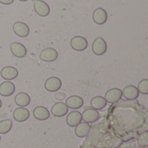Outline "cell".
Listing matches in <instances>:
<instances>
[{
    "label": "cell",
    "instance_id": "cell-1",
    "mask_svg": "<svg viewBox=\"0 0 148 148\" xmlns=\"http://www.w3.org/2000/svg\"><path fill=\"white\" fill-rule=\"evenodd\" d=\"M108 49L107 42L102 37H97L93 44H92V50L96 56H102L106 53Z\"/></svg>",
    "mask_w": 148,
    "mask_h": 148
},
{
    "label": "cell",
    "instance_id": "cell-2",
    "mask_svg": "<svg viewBox=\"0 0 148 148\" xmlns=\"http://www.w3.org/2000/svg\"><path fill=\"white\" fill-rule=\"evenodd\" d=\"M70 45H71V48L74 50L83 51L88 48V41L86 40V38H84L83 36H74L71 39Z\"/></svg>",
    "mask_w": 148,
    "mask_h": 148
},
{
    "label": "cell",
    "instance_id": "cell-3",
    "mask_svg": "<svg viewBox=\"0 0 148 148\" xmlns=\"http://www.w3.org/2000/svg\"><path fill=\"white\" fill-rule=\"evenodd\" d=\"M34 9L36 13L40 16H47L49 15L50 8L47 3L42 0H35L34 1Z\"/></svg>",
    "mask_w": 148,
    "mask_h": 148
},
{
    "label": "cell",
    "instance_id": "cell-4",
    "mask_svg": "<svg viewBox=\"0 0 148 148\" xmlns=\"http://www.w3.org/2000/svg\"><path fill=\"white\" fill-rule=\"evenodd\" d=\"M58 57V52L55 49L52 48H47L44 49L41 53H40V59L43 62H54L57 59Z\"/></svg>",
    "mask_w": 148,
    "mask_h": 148
},
{
    "label": "cell",
    "instance_id": "cell-5",
    "mask_svg": "<svg viewBox=\"0 0 148 148\" xmlns=\"http://www.w3.org/2000/svg\"><path fill=\"white\" fill-rule=\"evenodd\" d=\"M62 87V82L58 77H50L48 78L44 83V88L49 92H56Z\"/></svg>",
    "mask_w": 148,
    "mask_h": 148
},
{
    "label": "cell",
    "instance_id": "cell-6",
    "mask_svg": "<svg viewBox=\"0 0 148 148\" xmlns=\"http://www.w3.org/2000/svg\"><path fill=\"white\" fill-rule=\"evenodd\" d=\"M13 31L19 37H26L29 34V28L23 22H16L13 24Z\"/></svg>",
    "mask_w": 148,
    "mask_h": 148
},
{
    "label": "cell",
    "instance_id": "cell-7",
    "mask_svg": "<svg viewBox=\"0 0 148 148\" xmlns=\"http://www.w3.org/2000/svg\"><path fill=\"white\" fill-rule=\"evenodd\" d=\"M122 97V91L120 88H111L107 91L105 95V100L108 103H115Z\"/></svg>",
    "mask_w": 148,
    "mask_h": 148
},
{
    "label": "cell",
    "instance_id": "cell-8",
    "mask_svg": "<svg viewBox=\"0 0 148 148\" xmlns=\"http://www.w3.org/2000/svg\"><path fill=\"white\" fill-rule=\"evenodd\" d=\"M0 75L3 79L6 81H11L14 80L15 78L17 77L18 75V71L16 68L11 67V66H6L3 68L0 71Z\"/></svg>",
    "mask_w": 148,
    "mask_h": 148
},
{
    "label": "cell",
    "instance_id": "cell-9",
    "mask_svg": "<svg viewBox=\"0 0 148 148\" xmlns=\"http://www.w3.org/2000/svg\"><path fill=\"white\" fill-rule=\"evenodd\" d=\"M93 20L96 24H104L108 20L107 11L102 8H97L93 12Z\"/></svg>",
    "mask_w": 148,
    "mask_h": 148
},
{
    "label": "cell",
    "instance_id": "cell-10",
    "mask_svg": "<svg viewBox=\"0 0 148 148\" xmlns=\"http://www.w3.org/2000/svg\"><path fill=\"white\" fill-rule=\"evenodd\" d=\"M10 51L14 56L17 58H23L27 54V49L25 46L20 42H13L10 44Z\"/></svg>",
    "mask_w": 148,
    "mask_h": 148
},
{
    "label": "cell",
    "instance_id": "cell-11",
    "mask_svg": "<svg viewBox=\"0 0 148 148\" xmlns=\"http://www.w3.org/2000/svg\"><path fill=\"white\" fill-rule=\"evenodd\" d=\"M99 118H100V114L95 109H86L82 114V119L86 123L95 122L96 121L99 120Z\"/></svg>",
    "mask_w": 148,
    "mask_h": 148
},
{
    "label": "cell",
    "instance_id": "cell-12",
    "mask_svg": "<svg viewBox=\"0 0 148 148\" xmlns=\"http://www.w3.org/2000/svg\"><path fill=\"white\" fill-rule=\"evenodd\" d=\"M69 108L63 102H57L51 108V114L56 117H63L67 114Z\"/></svg>",
    "mask_w": 148,
    "mask_h": 148
},
{
    "label": "cell",
    "instance_id": "cell-13",
    "mask_svg": "<svg viewBox=\"0 0 148 148\" xmlns=\"http://www.w3.org/2000/svg\"><path fill=\"white\" fill-rule=\"evenodd\" d=\"M65 104L68 108H70L72 109H79L83 106L84 101L82 97L77 95H72L66 100Z\"/></svg>",
    "mask_w": 148,
    "mask_h": 148
},
{
    "label": "cell",
    "instance_id": "cell-14",
    "mask_svg": "<svg viewBox=\"0 0 148 148\" xmlns=\"http://www.w3.org/2000/svg\"><path fill=\"white\" fill-rule=\"evenodd\" d=\"M13 118L16 121L23 122L29 118V111L25 108H18L13 113Z\"/></svg>",
    "mask_w": 148,
    "mask_h": 148
},
{
    "label": "cell",
    "instance_id": "cell-15",
    "mask_svg": "<svg viewBox=\"0 0 148 148\" xmlns=\"http://www.w3.org/2000/svg\"><path fill=\"white\" fill-rule=\"evenodd\" d=\"M33 115L38 121H46L49 118L50 113L46 108L39 106V107H36L34 108Z\"/></svg>",
    "mask_w": 148,
    "mask_h": 148
},
{
    "label": "cell",
    "instance_id": "cell-16",
    "mask_svg": "<svg viewBox=\"0 0 148 148\" xmlns=\"http://www.w3.org/2000/svg\"><path fill=\"white\" fill-rule=\"evenodd\" d=\"M15 90H16L15 85L10 81L4 82L0 84V95L2 96H4V97L10 96L14 94Z\"/></svg>",
    "mask_w": 148,
    "mask_h": 148
},
{
    "label": "cell",
    "instance_id": "cell-17",
    "mask_svg": "<svg viewBox=\"0 0 148 148\" xmlns=\"http://www.w3.org/2000/svg\"><path fill=\"white\" fill-rule=\"evenodd\" d=\"M122 95L127 100H135L139 97L140 92L136 87L134 85H129L123 89Z\"/></svg>",
    "mask_w": 148,
    "mask_h": 148
},
{
    "label": "cell",
    "instance_id": "cell-18",
    "mask_svg": "<svg viewBox=\"0 0 148 148\" xmlns=\"http://www.w3.org/2000/svg\"><path fill=\"white\" fill-rule=\"evenodd\" d=\"M82 114L78 111H72L67 116L66 122L69 127H75L82 121Z\"/></svg>",
    "mask_w": 148,
    "mask_h": 148
},
{
    "label": "cell",
    "instance_id": "cell-19",
    "mask_svg": "<svg viewBox=\"0 0 148 148\" xmlns=\"http://www.w3.org/2000/svg\"><path fill=\"white\" fill-rule=\"evenodd\" d=\"M15 102L21 108H25L30 103V97L28 94L21 92L15 96Z\"/></svg>",
    "mask_w": 148,
    "mask_h": 148
},
{
    "label": "cell",
    "instance_id": "cell-20",
    "mask_svg": "<svg viewBox=\"0 0 148 148\" xmlns=\"http://www.w3.org/2000/svg\"><path fill=\"white\" fill-rule=\"evenodd\" d=\"M89 131H90V126L88 125V123L83 122V123H79L77 126H75V134L79 138H84L88 134Z\"/></svg>",
    "mask_w": 148,
    "mask_h": 148
},
{
    "label": "cell",
    "instance_id": "cell-21",
    "mask_svg": "<svg viewBox=\"0 0 148 148\" xmlns=\"http://www.w3.org/2000/svg\"><path fill=\"white\" fill-rule=\"evenodd\" d=\"M90 105L95 110H101L107 106V101L102 96H95L91 100Z\"/></svg>",
    "mask_w": 148,
    "mask_h": 148
},
{
    "label": "cell",
    "instance_id": "cell-22",
    "mask_svg": "<svg viewBox=\"0 0 148 148\" xmlns=\"http://www.w3.org/2000/svg\"><path fill=\"white\" fill-rule=\"evenodd\" d=\"M12 127V121L10 120H3L0 121V134H8Z\"/></svg>",
    "mask_w": 148,
    "mask_h": 148
},
{
    "label": "cell",
    "instance_id": "cell-23",
    "mask_svg": "<svg viewBox=\"0 0 148 148\" xmlns=\"http://www.w3.org/2000/svg\"><path fill=\"white\" fill-rule=\"evenodd\" d=\"M138 90L140 93H141L142 95H148V80L147 79H144L141 82H140L139 85H138Z\"/></svg>",
    "mask_w": 148,
    "mask_h": 148
},
{
    "label": "cell",
    "instance_id": "cell-24",
    "mask_svg": "<svg viewBox=\"0 0 148 148\" xmlns=\"http://www.w3.org/2000/svg\"><path fill=\"white\" fill-rule=\"evenodd\" d=\"M138 144L140 147H147L148 145V133L144 132L141 134L140 138L138 139Z\"/></svg>",
    "mask_w": 148,
    "mask_h": 148
},
{
    "label": "cell",
    "instance_id": "cell-25",
    "mask_svg": "<svg viewBox=\"0 0 148 148\" xmlns=\"http://www.w3.org/2000/svg\"><path fill=\"white\" fill-rule=\"evenodd\" d=\"M13 2H14V0H0V3H3V4H5V5L11 4Z\"/></svg>",
    "mask_w": 148,
    "mask_h": 148
},
{
    "label": "cell",
    "instance_id": "cell-26",
    "mask_svg": "<svg viewBox=\"0 0 148 148\" xmlns=\"http://www.w3.org/2000/svg\"><path fill=\"white\" fill-rule=\"evenodd\" d=\"M56 100H63L64 98H65V95H63V94H58V95H56Z\"/></svg>",
    "mask_w": 148,
    "mask_h": 148
},
{
    "label": "cell",
    "instance_id": "cell-27",
    "mask_svg": "<svg viewBox=\"0 0 148 148\" xmlns=\"http://www.w3.org/2000/svg\"><path fill=\"white\" fill-rule=\"evenodd\" d=\"M1 107H2V101H1V100H0V108H1Z\"/></svg>",
    "mask_w": 148,
    "mask_h": 148
},
{
    "label": "cell",
    "instance_id": "cell-28",
    "mask_svg": "<svg viewBox=\"0 0 148 148\" xmlns=\"http://www.w3.org/2000/svg\"><path fill=\"white\" fill-rule=\"evenodd\" d=\"M19 1H21V2H26V1H28V0H19Z\"/></svg>",
    "mask_w": 148,
    "mask_h": 148
},
{
    "label": "cell",
    "instance_id": "cell-29",
    "mask_svg": "<svg viewBox=\"0 0 148 148\" xmlns=\"http://www.w3.org/2000/svg\"><path fill=\"white\" fill-rule=\"evenodd\" d=\"M0 140H1V136H0Z\"/></svg>",
    "mask_w": 148,
    "mask_h": 148
}]
</instances>
